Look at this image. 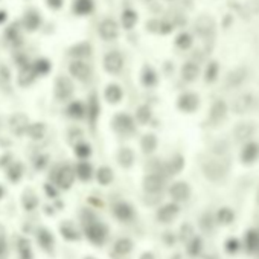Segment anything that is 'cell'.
Instances as JSON below:
<instances>
[{"label": "cell", "instance_id": "03108f58", "mask_svg": "<svg viewBox=\"0 0 259 259\" xmlns=\"http://www.w3.org/2000/svg\"><path fill=\"white\" fill-rule=\"evenodd\" d=\"M258 256H259V253H258Z\"/></svg>", "mask_w": 259, "mask_h": 259}, {"label": "cell", "instance_id": "74e56055", "mask_svg": "<svg viewBox=\"0 0 259 259\" xmlns=\"http://www.w3.org/2000/svg\"><path fill=\"white\" fill-rule=\"evenodd\" d=\"M92 53V49L89 46V43H81V45H76L71 49V55L75 57V58H86Z\"/></svg>", "mask_w": 259, "mask_h": 259}, {"label": "cell", "instance_id": "6f0895ef", "mask_svg": "<svg viewBox=\"0 0 259 259\" xmlns=\"http://www.w3.org/2000/svg\"><path fill=\"white\" fill-rule=\"evenodd\" d=\"M139 259H156V255L153 253V252H143L141 256H139Z\"/></svg>", "mask_w": 259, "mask_h": 259}, {"label": "cell", "instance_id": "d6986e66", "mask_svg": "<svg viewBox=\"0 0 259 259\" xmlns=\"http://www.w3.org/2000/svg\"><path fill=\"white\" fill-rule=\"evenodd\" d=\"M134 250V242L128 236H119L113 242V255L120 256V258H127L133 253Z\"/></svg>", "mask_w": 259, "mask_h": 259}, {"label": "cell", "instance_id": "6da1fadb", "mask_svg": "<svg viewBox=\"0 0 259 259\" xmlns=\"http://www.w3.org/2000/svg\"><path fill=\"white\" fill-rule=\"evenodd\" d=\"M201 172L206 180L212 183H221L227 179L230 172V160L227 157L211 156L201 162Z\"/></svg>", "mask_w": 259, "mask_h": 259}, {"label": "cell", "instance_id": "30bf717a", "mask_svg": "<svg viewBox=\"0 0 259 259\" xmlns=\"http://www.w3.org/2000/svg\"><path fill=\"white\" fill-rule=\"evenodd\" d=\"M239 160L244 166H252L259 160V142L250 141L244 143L239 151Z\"/></svg>", "mask_w": 259, "mask_h": 259}, {"label": "cell", "instance_id": "91938a15", "mask_svg": "<svg viewBox=\"0 0 259 259\" xmlns=\"http://www.w3.org/2000/svg\"><path fill=\"white\" fill-rule=\"evenodd\" d=\"M46 190H47V192H49V194H50L52 197H55V195H57V192H55V190H53V189H52V188H50L49 185L46 186Z\"/></svg>", "mask_w": 259, "mask_h": 259}, {"label": "cell", "instance_id": "816d5d0a", "mask_svg": "<svg viewBox=\"0 0 259 259\" xmlns=\"http://www.w3.org/2000/svg\"><path fill=\"white\" fill-rule=\"evenodd\" d=\"M38 239H40V244H42L43 247H46V249H50L52 244H53V238H52V235L49 234L47 230H42V232H40Z\"/></svg>", "mask_w": 259, "mask_h": 259}, {"label": "cell", "instance_id": "c3c4849f", "mask_svg": "<svg viewBox=\"0 0 259 259\" xmlns=\"http://www.w3.org/2000/svg\"><path fill=\"white\" fill-rule=\"evenodd\" d=\"M175 45H177V47L183 49V50L189 49L190 45H192V37H190L189 34H186V32H183L175 38Z\"/></svg>", "mask_w": 259, "mask_h": 259}, {"label": "cell", "instance_id": "94428289", "mask_svg": "<svg viewBox=\"0 0 259 259\" xmlns=\"http://www.w3.org/2000/svg\"><path fill=\"white\" fill-rule=\"evenodd\" d=\"M5 20H6V12L0 11V23H3Z\"/></svg>", "mask_w": 259, "mask_h": 259}, {"label": "cell", "instance_id": "f546056e", "mask_svg": "<svg viewBox=\"0 0 259 259\" xmlns=\"http://www.w3.org/2000/svg\"><path fill=\"white\" fill-rule=\"evenodd\" d=\"M94 175H96V180L101 186H108L115 180V171L110 166H105V165L94 172Z\"/></svg>", "mask_w": 259, "mask_h": 259}, {"label": "cell", "instance_id": "7bdbcfd3", "mask_svg": "<svg viewBox=\"0 0 259 259\" xmlns=\"http://www.w3.org/2000/svg\"><path fill=\"white\" fill-rule=\"evenodd\" d=\"M218 73H220V67H218V64L215 61L209 63L206 67V72H204V79H206V83H215L218 78Z\"/></svg>", "mask_w": 259, "mask_h": 259}, {"label": "cell", "instance_id": "44dd1931", "mask_svg": "<svg viewBox=\"0 0 259 259\" xmlns=\"http://www.w3.org/2000/svg\"><path fill=\"white\" fill-rule=\"evenodd\" d=\"M73 94V84L69 78H58L55 83V96L60 101H67Z\"/></svg>", "mask_w": 259, "mask_h": 259}, {"label": "cell", "instance_id": "b9f144b4", "mask_svg": "<svg viewBox=\"0 0 259 259\" xmlns=\"http://www.w3.org/2000/svg\"><path fill=\"white\" fill-rule=\"evenodd\" d=\"M215 226H216L215 215L206 212V213H204V215L200 218V227H201V230H204V232H212Z\"/></svg>", "mask_w": 259, "mask_h": 259}, {"label": "cell", "instance_id": "ba28073f", "mask_svg": "<svg viewBox=\"0 0 259 259\" xmlns=\"http://www.w3.org/2000/svg\"><path fill=\"white\" fill-rule=\"evenodd\" d=\"M201 105L200 96L194 92H185L182 93L179 98H177V108L186 115H192L195 113Z\"/></svg>", "mask_w": 259, "mask_h": 259}, {"label": "cell", "instance_id": "ee69618b", "mask_svg": "<svg viewBox=\"0 0 259 259\" xmlns=\"http://www.w3.org/2000/svg\"><path fill=\"white\" fill-rule=\"evenodd\" d=\"M229 151V143L221 139V141H216L213 145H212V156H216V157H226Z\"/></svg>", "mask_w": 259, "mask_h": 259}, {"label": "cell", "instance_id": "db71d44e", "mask_svg": "<svg viewBox=\"0 0 259 259\" xmlns=\"http://www.w3.org/2000/svg\"><path fill=\"white\" fill-rule=\"evenodd\" d=\"M24 203H26V208H28V209H34L35 206H37V198L32 195L31 198H28V197H26L24 198Z\"/></svg>", "mask_w": 259, "mask_h": 259}, {"label": "cell", "instance_id": "83f0119b", "mask_svg": "<svg viewBox=\"0 0 259 259\" xmlns=\"http://www.w3.org/2000/svg\"><path fill=\"white\" fill-rule=\"evenodd\" d=\"M200 75V67L198 64L188 61L182 66V78L186 81V83H194V81L198 78Z\"/></svg>", "mask_w": 259, "mask_h": 259}, {"label": "cell", "instance_id": "2e32d148", "mask_svg": "<svg viewBox=\"0 0 259 259\" xmlns=\"http://www.w3.org/2000/svg\"><path fill=\"white\" fill-rule=\"evenodd\" d=\"M69 72L73 78H76L78 81H83V83H86V81H89L92 78V69L90 66L87 63H84L83 60H75L71 63L69 66Z\"/></svg>", "mask_w": 259, "mask_h": 259}, {"label": "cell", "instance_id": "60d3db41", "mask_svg": "<svg viewBox=\"0 0 259 259\" xmlns=\"http://www.w3.org/2000/svg\"><path fill=\"white\" fill-rule=\"evenodd\" d=\"M73 8H75L76 14H81V16L90 14V12L93 11V2L92 0H76Z\"/></svg>", "mask_w": 259, "mask_h": 259}, {"label": "cell", "instance_id": "e0dca14e", "mask_svg": "<svg viewBox=\"0 0 259 259\" xmlns=\"http://www.w3.org/2000/svg\"><path fill=\"white\" fill-rule=\"evenodd\" d=\"M255 104V98L252 93H242L239 96H236L232 102V110L236 115H244L252 110V107Z\"/></svg>", "mask_w": 259, "mask_h": 259}, {"label": "cell", "instance_id": "7dc6e473", "mask_svg": "<svg viewBox=\"0 0 259 259\" xmlns=\"http://www.w3.org/2000/svg\"><path fill=\"white\" fill-rule=\"evenodd\" d=\"M34 73H35V71L32 69V67H24V69L20 72L19 83H20L22 86H28L31 81L34 79Z\"/></svg>", "mask_w": 259, "mask_h": 259}, {"label": "cell", "instance_id": "d4e9b609", "mask_svg": "<svg viewBox=\"0 0 259 259\" xmlns=\"http://www.w3.org/2000/svg\"><path fill=\"white\" fill-rule=\"evenodd\" d=\"M104 98L108 104L116 105L120 104L122 99H124V92H122L120 86L118 84H108L104 90Z\"/></svg>", "mask_w": 259, "mask_h": 259}, {"label": "cell", "instance_id": "ac0fdd59", "mask_svg": "<svg viewBox=\"0 0 259 259\" xmlns=\"http://www.w3.org/2000/svg\"><path fill=\"white\" fill-rule=\"evenodd\" d=\"M116 160H118V165L122 169H131L136 163V153L134 149L130 146H120L116 153Z\"/></svg>", "mask_w": 259, "mask_h": 259}, {"label": "cell", "instance_id": "836d02e7", "mask_svg": "<svg viewBox=\"0 0 259 259\" xmlns=\"http://www.w3.org/2000/svg\"><path fill=\"white\" fill-rule=\"evenodd\" d=\"M76 175L79 177V180H83V182H89L92 180V177H93V166L90 165L89 162H79L78 165H76V169H75Z\"/></svg>", "mask_w": 259, "mask_h": 259}, {"label": "cell", "instance_id": "f1b7e54d", "mask_svg": "<svg viewBox=\"0 0 259 259\" xmlns=\"http://www.w3.org/2000/svg\"><path fill=\"white\" fill-rule=\"evenodd\" d=\"M98 31L104 40H115L118 37V24L113 20H104Z\"/></svg>", "mask_w": 259, "mask_h": 259}, {"label": "cell", "instance_id": "7402d4cb", "mask_svg": "<svg viewBox=\"0 0 259 259\" xmlns=\"http://www.w3.org/2000/svg\"><path fill=\"white\" fill-rule=\"evenodd\" d=\"M247 76H249V72H247V69H245V67H236V69H234V71H232L227 75L226 84L230 89H236V87H239V86L244 84V81L247 79Z\"/></svg>", "mask_w": 259, "mask_h": 259}, {"label": "cell", "instance_id": "4316f807", "mask_svg": "<svg viewBox=\"0 0 259 259\" xmlns=\"http://www.w3.org/2000/svg\"><path fill=\"white\" fill-rule=\"evenodd\" d=\"M134 119H136V122H138V125H148L149 122L153 120V108L146 104L139 105L138 108H136Z\"/></svg>", "mask_w": 259, "mask_h": 259}, {"label": "cell", "instance_id": "5bb4252c", "mask_svg": "<svg viewBox=\"0 0 259 259\" xmlns=\"http://www.w3.org/2000/svg\"><path fill=\"white\" fill-rule=\"evenodd\" d=\"M122 67H124V57H122L118 50L108 52L107 55L104 57V69L108 73L118 75L122 71Z\"/></svg>", "mask_w": 259, "mask_h": 259}, {"label": "cell", "instance_id": "3957f363", "mask_svg": "<svg viewBox=\"0 0 259 259\" xmlns=\"http://www.w3.org/2000/svg\"><path fill=\"white\" fill-rule=\"evenodd\" d=\"M112 130L120 138H131L138 131V122L130 113L120 112L112 118Z\"/></svg>", "mask_w": 259, "mask_h": 259}, {"label": "cell", "instance_id": "9a60e30c", "mask_svg": "<svg viewBox=\"0 0 259 259\" xmlns=\"http://www.w3.org/2000/svg\"><path fill=\"white\" fill-rule=\"evenodd\" d=\"M75 177H76L75 169H72L69 165H63L55 174V183L61 189H71L75 182Z\"/></svg>", "mask_w": 259, "mask_h": 259}, {"label": "cell", "instance_id": "11a10c76", "mask_svg": "<svg viewBox=\"0 0 259 259\" xmlns=\"http://www.w3.org/2000/svg\"><path fill=\"white\" fill-rule=\"evenodd\" d=\"M5 245H6V242H5V234H3V230L0 229V255H3Z\"/></svg>", "mask_w": 259, "mask_h": 259}, {"label": "cell", "instance_id": "277c9868", "mask_svg": "<svg viewBox=\"0 0 259 259\" xmlns=\"http://www.w3.org/2000/svg\"><path fill=\"white\" fill-rule=\"evenodd\" d=\"M227 116H229V105L223 99H216L209 108V113L206 118L208 125L211 128H220L227 120Z\"/></svg>", "mask_w": 259, "mask_h": 259}, {"label": "cell", "instance_id": "4fadbf2b", "mask_svg": "<svg viewBox=\"0 0 259 259\" xmlns=\"http://www.w3.org/2000/svg\"><path fill=\"white\" fill-rule=\"evenodd\" d=\"M242 247L249 255L259 253V229L258 227H250L244 232Z\"/></svg>", "mask_w": 259, "mask_h": 259}, {"label": "cell", "instance_id": "be15d7a7", "mask_svg": "<svg viewBox=\"0 0 259 259\" xmlns=\"http://www.w3.org/2000/svg\"><path fill=\"white\" fill-rule=\"evenodd\" d=\"M2 194H3V189H2V188H0V197H2Z\"/></svg>", "mask_w": 259, "mask_h": 259}, {"label": "cell", "instance_id": "bcb514c9", "mask_svg": "<svg viewBox=\"0 0 259 259\" xmlns=\"http://www.w3.org/2000/svg\"><path fill=\"white\" fill-rule=\"evenodd\" d=\"M28 133H29L31 138H34V139H42L45 136V133H46V127L43 124H40V122H37V124H32L28 128Z\"/></svg>", "mask_w": 259, "mask_h": 259}, {"label": "cell", "instance_id": "681fc988", "mask_svg": "<svg viewBox=\"0 0 259 259\" xmlns=\"http://www.w3.org/2000/svg\"><path fill=\"white\" fill-rule=\"evenodd\" d=\"M195 236V232H194V227L190 226V224H185V226H182V241L185 242V244H188L190 239H192Z\"/></svg>", "mask_w": 259, "mask_h": 259}, {"label": "cell", "instance_id": "f6af8a7d", "mask_svg": "<svg viewBox=\"0 0 259 259\" xmlns=\"http://www.w3.org/2000/svg\"><path fill=\"white\" fill-rule=\"evenodd\" d=\"M138 22V16H136V12L131 11V9H127L122 12V23H124V28L127 29H131L133 26Z\"/></svg>", "mask_w": 259, "mask_h": 259}, {"label": "cell", "instance_id": "7a4b0ae2", "mask_svg": "<svg viewBox=\"0 0 259 259\" xmlns=\"http://www.w3.org/2000/svg\"><path fill=\"white\" fill-rule=\"evenodd\" d=\"M83 226H84V234L92 244L98 245V247L105 244L108 238V227L101 220H98V216L93 212L90 211L83 212Z\"/></svg>", "mask_w": 259, "mask_h": 259}, {"label": "cell", "instance_id": "484cf974", "mask_svg": "<svg viewBox=\"0 0 259 259\" xmlns=\"http://www.w3.org/2000/svg\"><path fill=\"white\" fill-rule=\"evenodd\" d=\"M99 115H101V105H99L98 96L96 94H92V96L89 98V104H87V118H89L92 125H96Z\"/></svg>", "mask_w": 259, "mask_h": 259}, {"label": "cell", "instance_id": "ffe728a7", "mask_svg": "<svg viewBox=\"0 0 259 259\" xmlns=\"http://www.w3.org/2000/svg\"><path fill=\"white\" fill-rule=\"evenodd\" d=\"M139 146H141V151L145 156H153L157 151V146H159V138L154 133H145L142 134V138L139 141Z\"/></svg>", "mask_w": 259, "mask_h": 259}, {"label": "cell", "instance_id": "1f68e13d", "mask_svg": "<svg viewBox=\"0 0 259 259\" xmlns=\"http://www.w3.org/2000/svg\"><path fill=\"white\" fill-rule=\"evenodd\" d=\"M203 247H204V242H203L201 236L195 235L192 239H190V241L186 244V252H188V255H189L190 258H197V256L201 255Z\"/></svg>", "mask_w": 259, "mask_h": 259}, {"label": "cell", "instance_id": "8fae6325", "mask_svg": "<svg viewBox=\"0 0 259 259\" xmlns=\"http://www.w3.org/2000/svg\"><path fill=\"white\" fill-rule=\"evenodd\" d=\"M255 131H256V127L252 124V122H239L234 127L232 130V136H234L235 142L244 145L252 141V138L255 136Z\"/></svg>", "mask_w": 259, "mask_h": 259}, {"label": "cell", "instance_id": "8d00e7d4", "mask_svg": "<svg viewBox=\"0 0 259 259\" xmlns=\"http://www.w3.org/2000/svg\"><path fill=\"white\" fill-rule=\"evenodd\" d=\"M26 29L29 31H35L38 26H40V16L37 14L35 11H29L28 14L24 16V20H23Z\"/></svg>", "mask_w": 259, "mask_h": 259}, {"label": "cell", "instance_id": "f35d334b", "mask_svg": "<svg viewBox=\"0 0 259 259\" xmlns=\"http://www.w3.org/2000/svg\"><path fill=\"white\" fill-rule=\"evenodd\" d=\"M75 154L78 159L84 162L86 159H89L92 156V146L87 142H78L75 145Z\"/></svg>", "mask_w": 259, "mask_h": 259}, {"label": "cell", "instance_id": "52a82bcc", "mask_svg": "<svg viewBox=\"0 0 259 259\" xmlns=\"http://www.w3.org/2000/svg\"><path fill=\"white\" fill-rule=\"evenodd\" d=\"M168 195H169L171 201L180 204V203H185L190 198V195H192V189H190L188 182L175 180L168 186Z\"/></svg>", "mask_w": 259, "mask_h": 259}, {"label": "cell", "instance_id": "f5cc1de1", "mask_svg": "<svg viewBox=\"0 0 259 259\" xmlns=\"http://www.w3.org/2000/svg\"><path fill=\"white\" fill-rule=\"evenodd\" d=\"M20 253H22V258L23 259H29L31 258V252H29V247H28V242L26 241H20Z\"/></svg>", "mask_w": 259, "mask_h": 259}, {"label": "cell", "instance_id": "d6a6232c", "mask_svg": "<svg viewBox=\"0 0 259 259\" xmlns=\"http://www.w3.org/2000/svg\"><path fill=\"white\" fill-rule=\"evenodd\" d=\"M67 115L73 119H81V118L87 116V107L83 102L73 101L69 104V107H67Z\"/></svg>", "mask_w": 259, "mask_h": 259}, {"label": "cell", "instance_id": "9f6ffc18", "mask_svg": "<svg viewBox=\"0 0 259 259\" xmlns=\"http://www.w3.org/2000/svg\"><path fill=\"white\" fill-rule=\"evenodd\" d=\"M19 171H22V169H20V166H16V168H12V169H11L9 177H11L12 180H17L19 177H20V174H22V172H19Z\"/></svg>", "mask_w": 259, "mask_h": 259}, {"label": "cell", "instance_id": "4dcf8cb0", "mask_svg": "<svg viewBox=\"0 0 259 259\" xmlns=\"http://www.w3.org/2000/svg\"><path fill=\"white\" fill-rule=\"evenodd\" d=\"M141 81L146 89H151L157 84V73L154 72L153 67L145 66L141 73Z\"/></svg>", "mask_w": 259, "mask_h": 259}, {"label": "cell", "instance_id": "ab89813d", "mask_svg": "<svg viewBox=\"0 0 259 259\" xmlns=\"http://www.w3.org/2000/svg\"><path fill=\"white\" fill-rule=\"evenodd\" d=\"M241 247H242V242H241L238 238H235V236L227 238L226 242H224V250H226L229 255H236V253L241 250Z\"/></svg>", "mask_w": 259, "mask_h": 259}, {"label": "cell", "instance_id": "603a6c76", "mask_svg": "<svg viewBox=\"0 0 259 259\" xmlns=\"http://www.w3.org/2000/svg\"><path fill=\"white\" fill-rule=\"evenodd\" d=\"M195 31L201 37H209L215 32V22L209 16H201L195 22Z\"/></svg>", "mask_w": 259, "mask_h": 259}, {"label": "cell", "instance_id": "6125c7cd", "mask_svg": "<svg viewBox=\"0 0 259 259\" xmlns=\"http://www.w3.org/2000/svg\"><path fill=\"white\" fill-rule=\"evenodd\" d=\"M256 201L259 203V188H258V194H256Z\"/></svg>", "mask_w": 259, "mask_h": 259}, {"label": "cell", "instance_id": "7c38bea8", "mask_svg": "<svg viewBox=\"0 0 259 259\" xmlns=\"http://www.w3.org/2000/svg\"><path fill=\"white\" fill-rule=\"evenodd\" d=\"M186 166V159L182 153H174L166 162H165V175L166 179L169 177L179 175Z\"/></svg>", "mask_w": 259, "mask_h": 259}, {"label": "cell", "instance_id": "cb8c5ba5", "mask_svg": "<svg viewBox=\"0 0 259 259\" xmlns=\"http://www.w3.org/2000/svg\"><path fill=\"white\" fill-rule=\"evenodd\" d=\"M215 221H216L218 226H223V227L234 224V221H235V212H234V209L229 208V206L220 208V209L215 212Z\"/></svg>", "mask_w": 259, "mask_h": 259}, {"label": "cell", "instance_id": "e575fe53", "mask_svg": "<svg viewBox=\"0 0 259 259\" xmlns=\"http://www.w3.org/2000/svg\"><path fill=\"white\" fill-rule=\"evenodd\" d=\"M11 130L14 131L17 136L23 134L26 130H28V119L23 115H17L11 119Z\"/></svg>", "mask_w": 259, "mask_h": 259}, {"label": "cell", "instance_id": "8992f818", "mask_svg": "<svg viewBox=\"0 0 259 259\" xmlns=\"http://www.w3.org/2000/svg\"><path fill=\"white\" fill-rule=\"evenodd\" d=\"M180 215V204L174 201H168L165 204H160L156 209V220L160 224H171Z\"/></svg>", "mask_w": 259, "mask_h": 259}, {"label": "cell", "instance_id": "9c48e42d", "mask_svg": "<svg viewBox=\"0 0 259 259\" xmlns=\"http://www.w3.org/2000/svg\"><path fill=\"white\" fill-rule=\"evenodd\" d=\"M112 212L113 216L119 223H131L134 218H136V211L133 208V204L125 201V200H118L113 203L112 206Z\"/></svg>", "mask_w": 259, "mask_h": 259}, {"label": "cell", "instance_id": "f907efd6", "mask_svg": "<svg viewBox=\"0 0 259 259\" xmlns=\"http://www.w3.org/2000/svg\"><path fill=\"white\" fill-rule=\"evenodd\" d=\"M34 71H35V73L46 75V73L50 71V63H49L47 60H38V61L34 64Z\"/></svg>", "mask_w": 259, "mask_h": 259}, {"label": "cell", "instance_id": "680465c9", "mask_svg": "<svg viewBox=\"0 0 259 259\" xmlns=\"http://www.w3.org/2000/svg\"><path fill=\"white\" fill-rule=\"evenodd\" d=\"M47 3L52 6V8H55V9H58L61 5H63V0H47Z\"/></svg>", "mask_w": 259, "mask_h": 259}, {"label": "cell", "instance_id": "e7e4bbea", "mask_svg": "<svg viewBox=\"0 0 259 259\" xmlns=\"http://www.w3.org/2000/svg\"><path fill=\"white\" fill-rule=\"evenodd\" d=\"M86 259H93V258H86Z\"/></svg>", "mask_w": 259, "mask_h": 259}, {"label": "cell", "instance_id": "d590c367", "mask_svg": "<svg viewBox=\"0 0 259 259\" xmlns=\"http://www.w3.org/2000/svg\"><path fill=\"white\" fill-rule=\"evenodd\" d=\"M61 235L66 238V239H69V241H78L79 239V232L78 229L72 224V223H64L61 224Z\"/></svg>", "mask_w": 259, "mask_h": 259}, {"label": "cell", "instance_id": "5b68a950", "mask_svg": "<svg viewBox=\"0 0 259 259\" xmlns=\"http://www.w3.org/2000/svg\"><path fill=\"white\" fill-rule=\"evenodd\" d=\"M166 188V179L160 174H145L142 179V189L146 195H160Z\"/></svg>", "mask_w": 259, "mask_h": 259}]
</instances>
